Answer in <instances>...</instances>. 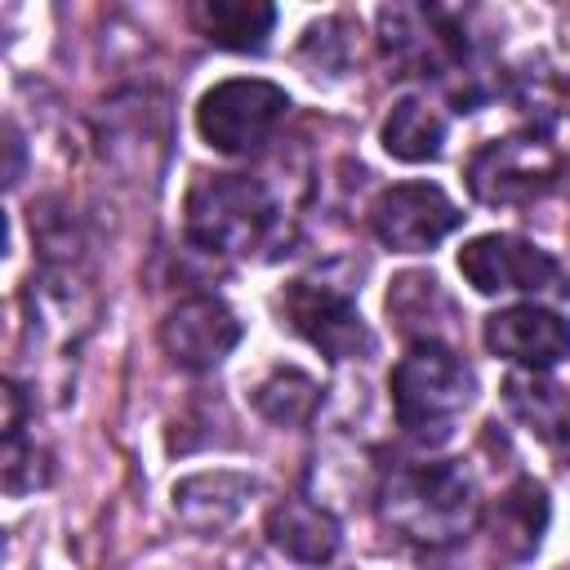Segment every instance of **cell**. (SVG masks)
I'll use <instances>...</instances> for the list:
<instances>
[{
    "label": "cell",
    "instance_id": "6da1fadb",
    "mask_svg": "<svg viewBox=\"0 0 570 570\" xmlns=\"http://www.w3.org/2000/svg\"><path fill=\"white\" fill-rule=\"evenodd\" d=\"M379 517L410 543L445 548L476 525L481 499L459 463H396L379 485Z\"/></svg>",
    "mask_w": 570,
    "mask_h": 570
},
{
    "label": "cell",
    "instance_id": "7a4b0ae2",
    "mask_svg": "<svg viewBox=\"0 0 570 570\" xmlns=\"http://www.w3.org/2000/svg\"><path fill=\"white\" fill-rule=\"evenodd\" d=\"M472 401V370L436 338H419L392 370V410L414 441L450 436V423Z\"/></svg>",
    "mask_w": 570,
    "mask_h": 570
},
{
    "label": "cell",
    "instance_id": "3957f363",
    "mask_svg": "<svg viewBox=\"0 0 570 570\" xmlns=\"http://www.w3.org/2000/svg\"><path fill=\"white\" fill-rule=\"evenodd\" d=\"M276 218L272 191L249 174H200L183 200L187 240L209 254H249Z\"/></svg>",
    "mask_w": 570,
    "mask_h": 570
},
{
    "label": "cell",
    "instance_id": "277c9868",
    "mask_svg": "<svg viewBox=\"0 0 570 570\" xmlns=\"http://www.w3.org/2000/svg\"><path fill=\"white\" fill-rule=\"evenodd\" d=\"M566 174V156L543 134H508L472 151L468 191L481 205H525L548 196Z\"/></svg>",
    "mask_w": 570,
    "mask_h": 570
},
{
    "label": "cell",
    "instance_id": "5b68a950",
    "mask_svg": "<svg viewBox=\"0 0 570 570\" xmlns=\"http://www.w3.org/2000/svg\"><path fill=\"white\" fill-rule=\"evenodd\" d=\"M289 111V94L272 80H223L196 102L200 138L223 156L258 151Z\"/></svg>",
    "mask_w": 570,
    "mask_h": 570
},
{
    "label": "cell",
    "instance_id": "8992f818",
    "mask_svg": "<svg viewBox=\"0 0 570 570\" xmlns=\"http://www.w3.org/2000/svg\"><path fill=\"white\" fill-rule=\"evenodd\" d=\"M459 272L468 276V285L476 294H552L566 298L570 281L561 272V263L508 232H490V236H472L459 249Z\"/></svg>",
    "mask_w": 570,
    "mask_h": 570
},
{
    "label": "cell",
    "instance_id": "52a82bcc",
    "mask_svg": "<svg viewBox=\"0 0 570 570\" xmlns=\"http://www.w3.org/2000/svg\"><path fill=\"white\" fill-rule=\"evenodd\" d=\"M459 223H463L459 205L436 183H396L383 187L370 205L374 236L396 254H423L441 245Z\"/></svg>",
    "mask_w": 570,
    "mask_h": 570
},
{
    "label": "cell",
    "instance_id": "ba28073f",
    "mask_svg": "<svg viewBox=\"0 0 570 570\" xmlns=\"http://www.w3.org/2000/svg\"><path fill=\"white\" fill-rule=\"evenodd\" d=\"M281 312L289 321L294 334H303L312 347H321L330 361H356L374 352V334L361 321L356 303L347 294H338L334 285H316V281H294L281 298Z\"/></svg>",
    "mask_w": 570,
    "mask_h": 570
},
{
    "label": "cell",
    "instance_id": "9c48e42d",
    "mask_svg": "<svg viewBox=\"0 0 570 570\" xmlns=\"http://www.w3.org/2000/svg\"><path fill=\"white\" fill-rule=\"evenodd\" d=\"M236 343H240V321L214 294L183 298L160 321V347L183 370H214Z\"/></svg>",
    "mask_w": 570,
    "mask_h": 570
},
{
    "label": "cell",
    "instance_id": "30bf717a",
    "mask_svg": "<svg viewBox=\"0 0 570 570\" xmlns=\"http://www.w3.org/2000/svg\"><path fill=\"white\" fill-rule=\"evenodd\" d=\"M485 347L530 374L552 370L570 356V321L539 303H517L485 316Z\"/></svg>",
    "mask_w": 570,
    "mask_h": 570
},
{
    "label": "cell",
    "instance_id": "8fae6325",
    "mask_svg": "<svg viewBox=\"0 0 570 570\" xmlns=\"http://www.w3.org/2000/svg\"><path fill=\"white\" fill-rule=\"evenodd\" d=\"M379 31H383L387 58H396L414 76H432L463 62V36L450 27L441 9H405V4L383 9Z\"/></svg>",
    "mask_w": 570,
    "mask_h": 570
},
{
    "label": "cell",
    "instance_id": "7c38bea8",
    "mask_svg": "<svg viewBox=\"0 0 570 570\" xmlns=\"http://www.w3.org/2000/svg\"><path fill=\"white\" fill-rule=\"evenodd\" d=\"M490 557L499 566H521L539 552L543 530H548V494L539 481H517L512 490L499 494L490 508Z\"/></svg>",
    "mask_w": 570,
    "mask_h": 570
},
{
    "label": "cell",
    "instance_id": "4fadbf2b",
    "mask_svg": "<svg viewBox=\"0 0 570 570\" xmlns=\"http://www.w3.org/2000/svg\"><path fill=\"white\" fill-rule=\"evenodd\" d=\"M267 539L276 552H285L289 561H303V566H325L343 534H338V521L312 503V499H281L272 512H267Z\"/></svg>",
    "mask_w": 570,
    "mask_h": 570
},
{
    "label": "cell",
    "instance_id": "5bb4252c",
    "mask_svg": "<svg viewBox=\"0 0 570 570\" xmlns=\"http://www.w3.org/2000/svg\"><path fill=\"white\" fill-rule=\"evenodd\" d=\"M191 18L209 45L236 53H258L276 27V9L263 0H200Z\"/></svg>",
    "mask_w": 570,
    "mask_h": 570
},
{
    "label": "cell",
    "instance_id": "9a60e30c",
    "mask_svg": "<svg viewBox=\"0 0 570 570\" xmlns=\"http://www.w3.org/2000/svg\"><path fill=\"white\" fill-rule=\"evenodd\" d=\"M254 490H258V481L254 476H236V472L187 476V481L174 485V512L196 530H218L240 512V503Z\"/></svg>",
    "mask_w": 570,
    "mask_h": 570
},
{
    "label": "cell",
    "instance_id": "2e32d148",
    "mask_svg": "<svg viewBox=\"0 0 570 570\" xmlns=\"http://www.w3.org/2000/svg\"><path fill=\"white\" fill-rule=\"evenodd\" d=\"M383 147L405 165L436 160L445 147V116L423 98H401L383 120Z\"/></svg>",
    "mask_w": 570,
    "mask_h": 570
},
{
    "label": "cell",
    "instance_id": "e0dca14e",
    "mask_svg": "<svg viewBox=\"0 0 570 570\" xmlns=\"http://www.w3.org/2000/svg\"><path fill=\"white\" fill-rule=\"evenodd\" d=\"M503 396H508V410H512L534 436H543L552 450L566 441V432H570V396H566L557 383L534 379V374H517V379H508Z\"/></svg>",
    "mask_w": 570,
    "mask_h": 570
},
{
    "label": "cell",
    "instance_id": "ac0fdd59",
    "mask_svg": "<svg viewBox=\"0 0 570 570\" xmlns=\"http://www.w3.org/2000/svg\"><path fill=\"white\" fill-rule=\"evenodd\" d=\"M254 405L272 419V423H303L316 410V383L298 370H276L267 383H258Z\"/></svg>",
    "mask_w": 570,
    "mask_h": 570
},
{
    "label": "cell",
    "instance_id": "d6986e66",
    "mask_svg": "<svg viewBox=\"0 0 570 570\" xmlns=\"http://www.w3.org/2000/svg\"><path fill=\"white\" fill-rule=\"evenodd\" d=\"M557 454H561V459H566V463H570V432H566V441H561V445H557Z\"/></svg>",
    "mask_w": 570,
    "mask_h": 570
}]
</instances>
